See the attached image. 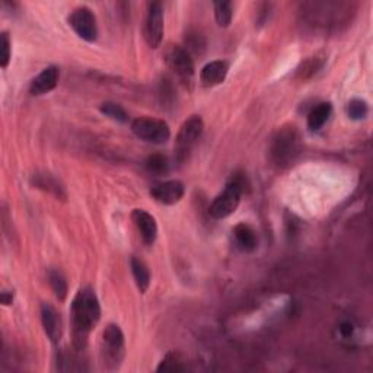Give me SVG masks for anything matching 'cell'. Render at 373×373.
<instances>
[{
	"instance_id": "cell-16",
	"label": "cell",
	"mask_w": 373,
	"mask_h": 373,
	"mask_svg": "<svg viewBox=\"0 0 373 373\" xmlns=\"http://www.w3.org/2000/svg\"><path fill=\"white\" fill-rule=\"evenodd\" d=\"M32 184L37 186V189L50 193L56 196L57 198H66V190H64V185L54 178L53 175L50 174H37L32 177Z\"/></svg>"
},
{
	"instance_id": "cell-13",
	"label": "cell",
	"mask_w": 373,
	"mask_h": 373,
	"mask_svg": "<svg viewBox=\"0 0 373 373\" xmlns=\"http://www.w3.org/2000/svg\"><path fill=\"white\" fill-rule=\"evenodd\" d=\"M41 322H43L44 332L50 338V342L54 344L59 343L63 334L61 318H60V314L56 311V308L52 307L50 303L41 305Z\"/></svg>"
},
{
	"instance_id": "cell-4",
	"label": "cell",
	"mask_w": 373,
	"mask_h": 373,
	"mask_svg": "<svg viewBox=\"0 0 373 373\" xmlns=\"http://www.w3.org/2000/svg\"><path fill=\"white\" fill-rule=\"evenodd\" d=\"M165 63L185 87H191L194 82L196 67L193 56L184 47L169 45L165 52Z\"/></svg>"
},
{
	"instance_id": "cell-9",
	"label": "cell",
	"mask_w": 373,
	"mask_h": 373,
	"mask_svg": "<svg viewBox=\"0 0 373 373\" xmlns=\"http://www.w3.org/2000/svg\"><path fill=\"white\" fill-rule=\"evenodd\" d=\"M203 131H205V123H203L200 115H191L189 120H185L180 127L175 139L177 154L180 156H185L186 152H190V149L201 138Z\"/></svg>"
},
{
	"instance_id": "cell-3",
	"label": "cell",
	"mask_w": 373,
	"mask_h": 373,
	"mask_svg": "<svg viewBox=\"0 0 373 373\" xmlns=\"http://www.w3.org/2000/svg\"><path fill=\"white\" fill-rule=\"evenodd\" d=\"M299 147H300V139L296 129L295 127L281 129L276 134L273 143H271L270 149L271 159H273V162L279 166L291 163L299 154Z\"/></svg>"
},
{
	"instance_id": "cell-18",
	"label": "cell",
	"mask_w": 373,
	"mask_h": 373,
	"mask_svg": "<svg viewBox=\"0 0 373 373\" xmlns=\"http://www.w3.org/2000/svg\"><path fill=\"white\" fill-rule=\"evenodd\" d=\"M130 265H131V273H133L136 286H138L140 293H146L150 286V271L147 265L142 260L136 258V257L131 258Z\"/></svg>"
},
{
	"instance_id": "cell-17",
	"label": "cell",
	"mask_w": 373,
	"mask_h": 373,
	"mask_svg": "<svg viewBox=\"0 0 373 373\" xmlns=\"http://www.w3.org/2000/svg\"><path fill=\"white\" fill-rule=\"evenodd\" d=\"M331 112H332V105L330 103H321L316 107H314L308 114V129L311 131L321 130L330 120Z\"/></svg>"
},
{
	"instance_id": "cell-10",
	"label": "cell",
	"mask_w": 373,
	"mask_h": 373,
	"mask_svg": "<svg viewBox=\"0 0 373 373\" xmlns=\"http://www.w3.org/2000/svg\"><path fill=\"white\" fill-rule=\"evenodd\" d=\"M184 194H185V186L178 180L156 182L152 185L150 189V196L165 206L177 205L178 201H181Z\"/></svg>"
},
{
	"instance_id": "cell-27",
	"label": "cell",
	"mask_w": 373,
	"mask_h": 373,
	"mask_svg": "<svg viewBox=\"0 0 373 373\" xmlns=\"http://www.w3.org/2000/svg\"><path fill=\"white\" fill-rule=\"evenodd\" d=\"M340 331L343 332V335H350L351 334V331H353V327H351V324H349V322H346V324H343L342 327H340Z\"/></svg>"
},
{
	"instance_id": "cell-20",
	"label": "cell",
	"mask_w": 373,
	"mask_h": 373,
	"mask_svg": "<svg viewBox=\"0 0 373 373\" xmlns=\"http://www.w3.org/2000/svg\"><path fill=\"white\" fill-rule=\"evenodd\" d=\"M214 18L219 27L228 28L233 18V6L231 2H214Z\"/></svg>"
},
{
	"instance_id": "cell-26",
	"label": "cell",
	"mask_w": 373,
	"mask_h": 373,
	"mask_svg": "<svg viewBox=\"0 0 373 373\" xmlns=\"http://www.w3.org/2000/svg\"><path fill=\"white\" fill-rule=\"evenodd\" d=\"M0 299H2V303L5 305V307H9V305H12L13 302V293L9 291H3L2 295H0Z\"/></svg>"
},
{
	"instance_id": "cell-15",
	"label": "cell",
	"mask_w": 373,
	"mask_h": 373,
	"mask_svg": "<svg viewBox=\"0 0 373 373\" xmlns=\"http://www.w3.org/2000/svg\"><path fill=\"white\" fill-rule=\"evenodd\" d=\"M235 244L244 252H254L258 247V236L247 224H240L233 228Z\"/></svg>"
},
{
	"instance_id": "cell-23",
	"label": "cell",
	"mask_w": 373,
	"mask_h": 373,
	"mask_svg": "<svg viewBox=\"0 0 373 373\" xmlns=\"http://www.w3.org/2000/svg\"><path fill=\"white\" fill-rule=\"evenodd\" d=\"M99 111L103 112L104 115H107L108 118H111V120H114V122L123 123V124L129 122L127 111L122 105H118L115 103H104L103 105L99 107Z\"/></svg>"
},
{
	"instance_id": "cell-8",
	"label": "cell",
	"mask_w": 373,
	"mask_h": 373,
	"mask_svg": "<svg viewBox=\"0 0 373 373\" xmlns=\"http://www.w3.org/2000/svg\"><path fill=\"white\" fill-rule=\"evenodd\" d=\"M165 32L163 20V6L159 2H152L147 6L146 24H145V37L152 48H158L162 44Z\"/></svg>"
},
{
	"instance_id": "cell-12",
	"label": "cell",
	"mask_w": 373,
	"mask_h": 373,
	"mask_svg": "<svg viewBox=\"0 0 373 373\" xmlns=\"http://www.w3.org/2000/svg\"><path fill=\"white\" fill-rule=\"evenodd\" d=\"M59 78H60V72H59V67L56 66H48L45 69L32 79L31 82V87H29V92L34 96H41L45 94H50L52 91L56 89L57 83H59Z\"/></svg>"
},
{
	"instance_id": "cell-25",
	"label": "cell",
	"mask_w": 373,
	"mask_h": 373,
	"mask_svg": "<svg viewBox=\"0 0 373 373\" xmlns=\"http://www.w3.org/2000/svg\"><path fill=\"white\" fill-rule=\"evenodd\" d=\"M0 66H2V69H6L9 66L10 61V38H9V34L8 32H2L0 34Z\"/></svg>"
},
{
	"instance_id": "cell-21",
	"label": "cell",
	"mask_w": 373,
	"mask_h": 373,
	"mask_svg": "<svg viewBox=\"0 0 373 373\" xmlns=\"http://www.w3.org/2000/svg\"><path fill=\"white\" fill-rule=\"evenodd\" d=\"M145 166L150 174H155V175H163L169 171V161L165 155L162 154H154L150 155L146 162Z\"/></svg>"
},
{
	"instance_id": "cell-7",
	"label": "cell",
	"mask_w": 373,
	"mask_h": 373,
	"mask_svg": "<svg viewBox=\"0 0 373 373\" xmlns=\"http://www.w3.org/2000/svg\"><path fill=\"white\" fill-rule=\"evenodd\" d=\"M67 22L72 27V29L78 34L83 41L87 43H95L98 38V24L95 13L87 8L80 6L76 8L67 18Z\"/></svg>"
},
{
	"instance_id": "cell-6",
	"label": "cell",
	"mask_w": 373,
	"mask_h": 373,
	"mask_svg": "<svg viewBox=\"0 0 373 373\" xmlns=\"http://www.w3.org/2000/svg\"><path fill=\"white\" fill-rule=\"evenodd\" d=\"M126 342L122 328L117 324H108L103 332V356L110 369L120 366L124 359Z\"/></svg>"
},
{
	"instance_id": "cell-14",
	"label": "cell",
	"mask_w": 373,
	"mask_h": 373,
	"mask_svg": "<svg viewBox=\"0 0 373 373\" xmlns=\"http://www.w3.org/2000/svg\"><path fill=\"white\" fill-rule=\"evenodd\" d=\"M229 72V64L224 60H214L207 63L200 72V82L203 87L212 88L224 83Z\"/></svg>"
},
{
	"instance_id": "cell-24",
	"label": "cell",
	"mask_w": 373,
	"mask_h": 373,
	"mask_svg": "<svg viewBox=\"0 0 373 373\" xmlns=\"http://www.w3.org/2000/svg\"><path fill=\"white\" fill-rule=\"evenodd\" d=\"M369 112L367 103L363 99H351L347 105V114L351 120H363Z\"/></svg>"
},
{
	"instance_id": "cell-1",
	"label": "cell",
	"mask_w": 373,
	"mask_h": 373,
	"mask_svg": "<svg viewBox=\"0 0 373 373\" xmlns=\"http://www.w3.org/2000/svg\"><path fill=\"white\" fill-rule=\"evenodd\" d=\"M72 334L73 344L83 350L88 344V337L101 319V305L96 293L91 287H83L73 298L72 308Z\"/></svg>"
},
{
	"instance_id": "cell-19",
	"label": "cell",
	"mask_w": 373,
	"mask_h": 373,
	"mask_svg": "<svg viewBox=\"0 0 373 373\" xmlns=\"http://www.w3.org/2000/svg\"><path fill=\"white\" fill-rule=\"evenodd\" d=\"M48 281H50V286H52L56 298L63 302L67 298V293H69V287H67L66 277L60 273V271L52 270L48 273Z\"/></svg>"
},
{
	"instance_id": "cell-5",
	"label": "cell",
	"mask_w": 373,
	"mask_h": 373,
	"mask_svg": "<svg viewBox=\"0 0 373 373\" xmlns=\"http://www.w3.org/2000/svg\"><path fill=\"white\" fill-rule=\"evenodd\" d=\"M131 131L139 139L154 145L166 143L171 138V129H169L166 122L152 117L136 118L131 123Z\"/></svg>"
},
{
	"instance_id": "cell-2",
	"label": "cell",
	"mask_w": 373,
	"mask_h": 373,
	"mask_svg": "<svg viewBox=\"0 0 373 373\" xmlns=\"http://www.w3.org/2000/svg\"><path fill=\"white\" fill-rule=\"evenodd\" d=\"M247 189V178L242 174H235L226 184L225 190L220 193L210 205L209 213L213 219L222 220L233 214L238 209L241 197Z\"/></svg>"
},
{
	"instance_id": "cell-11",
	"label": "cell",
	"mask_w": 373,
	"mask_h": 373,
	"mask_svg": "<svg viewBox=\"0 0 373 373\" xmlns=\"http://www.w3.org/2000/svg\"><path fill=\"white\" fill-rule=\"evenodd\" d=\"M131 220L136 229L139 231L142 241L146 245H154L158 238V225L155 217L143 209H134L131 213Z\"/></svg>"
},
{
	"instance_id": "cell-22",
	"label": "cell",
	"mask_w": 373,
	"mask_h": 373,
	"mask_svg": "<svg viewBox=\"0 0 373 373\" xmlns=\"http://www.w3.org/2000/svg\"><path fill=\"white\" fill-rule=\"evenodd\" d=\"M158 372H184L186 370V365L178 353H168L162 362L159 363Z\"/></svg>"
}]
</instances>
